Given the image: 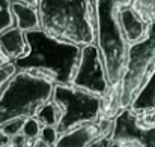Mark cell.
<instances>
[{
  "instance_id": "12",
  "label": "cell",
  "mask_w": 155,
  "mask_h": 147,
  "mask_svg": "<svg viewBox=\"0 0 155 147\" xmlns=\"http://www.w3.org/2000/svg\"><path fill=\"white\" fill-rule=\"evenodd\" d=\"M12 14H14L15 26L20 27L23 32H30L41 27L39 12L36 6L23 2H12Z\"/></svg>"
},
{
  "instance_id": "19",
  "label": "cell",
  "mask_w": 155,
  "mask_h": 147,
  "mask_svg": "<svg viewBox=\"0 0 155 147\" xmlns=\"http://www.w3.org/2000/svg\"><path fill=\"white\" fill-rule=\"evenodd\" d=\"M39 138L42 141H45L47 144H50L51 147H54L56 143H57V138H59L57 128L56 126H42V131H41Z\"/></svg>"
},
{
  "instance_id": "22",
  "label": "cell",
  "mask_w": 155,
  "mask_h": 147,
  "mask_svg": "<svg viewBox=\"0 0 155 147\" xmlns=\"http://www.w3.org/2000/svg\"><path fill=\"white\" fill-rule=\"evenodd\" d=\"M27 144H29V143L26 141V138L20 134V135H17V137L12 138V141H11L9 147H26Z\"/></svg>"
},
{
  "instance_id": "1",
  "label": "cell",
  "mask_w": 155,
  "mask_h": 147,
  "mask_svg": "<svg viewBox=\"0 0 155 147\" xmlns=\"http://www.w3.org/2000/svg\"><path fill=\"white\" fill-rule=\"evenodd\" d=\"M29 50L27 53L11 62L15 71H27L47 77L54 84H72L81 45L59 39L44 29L26 32Z\"/></svg>"
},
{
  "instance_id": "8",
  "label": "cell",
  "mask_w": 155,
  "mask_h": 147,
  "mask_svg": "<svg viewBox=\"0 0 155 147\" xmlns=\"http://www.w3.org/2000/svg\"><path fill=\"white\" fill-rule=\"evenodd\" d=\"M72 86L86 92L107 96L111 90L101 51L97 44H89L81 48L80 62L72 78Z\"/></svg>"
},
{
  "instance_id": "9",
  "label": "cell",
  "mask_w": 155,
  "mask_h": 147,
  "mask_svg": "<svg viewBox=\"0 0 155 147\" xmlns=\"http://www.w3.org/2000/svg\"><path fill=\"white\" fill-rule=\"evenodd\" d=\"M113 129V117L103 116L98 120L83 123L75 126L59 135L54 147H89L92 141H95L101 135H111Z\"/></svg>"
},
{
  "instance_id": "17",
  "label": "cell",
  "mask_w": 155,
  "mask_h": 147,
  "mask_svg": "<svg viewBox=\"0 0 155 147\" xmlns=\"http://www.w3.org/2000/svg\"><path fill=\"white\" fill-rule=\"evenodd\" d=\"M133 6L145 20H155V0H134Z\"/></svg>"
},
{
  "instance_id": "25",
  "label": "cell",
  "mask_w": 155,
  "mask_h": 147,
  "mask_svg": "<svg viewBox=\"0 0 155 147\" xmlns=\"http://www.w3.org/2000/svg\"><path fill=\"white\" fill-rule=\"evenodd\" d=\"M111 147H142V146L134 144V143H114V141H113Z\"/></svg>"
},
{
  "instance_id": "3",
  "label": "cell",
  "mask_w": 155,
  "mask_h": 147,
  "mask_svg": "<svg viewBox=\"0 0 155 147\" xmlns=\"http://www.w3.org/2000/svg\"><path fill=\"white\" fill-rule=\"evenodd\" d=\"M134 0H97V45L101 51L107 77L111 89L117 90L124 77L128 44L122 35L119 17L122 8L133 5Z\"/></svg>"
},
{
  "instance_id": "5",
  "label": "cell",
  "mask_w": 155,
  "mask_h": 147,
  "mask_svg": "<svg viewBox=\"0 0 155 147\" xmlns=\"http://www.w3.org/2000/svg\"><path fill=\"white\" fill-rule=\"evenodd\" d=\"M155 69V20L149 23L148 33L140 41L131 44L127 53V63L119 84V105L130 107L145 87Z\"/></svg>"
},
{
  "instance_id": "6",
  "label": "cell",
  "mask_w": 155,
  "mask_h": 147,
  "mask_svg": "<svg viewBox=\"0 0 155 147\" xmlns=\"http://www.w3.org/2000/svg\"><path fill=\"white\" fill-rule=\"evenodd\" d=\"M51 99L62 110V119L57 125L59 135L83 123L98 120L107 111V96L86 92L72 84H54Z\"/></svg>"
},
{
  "instance_id": "14",
  "label": "cell",
  "mask_w": 155,
  "mask_h": 147,
  "mask_svg": "<svg viewBox=\"0 0 155 147\" xmlns=\"http://www.w3.org/2000/svg\"><path fill=\"white\" fill-rule=\"evenodd\" d=\"M35 117L41 122L42 126H56L57 128V125L62 119V110L53 99H50L36 111Z\"/></svg>"
},
{
  "instance_id": "11",
  "label": "cell",
  "mask_w": 155,
  "mask_h": 147,
  "mask_svg": "<svg viewBox=\"0 0 155 147\" xmlns=\"http://www.w3.org/2000/svg\"><path fill=\"white\" fill-rule=\"evenodd\" d=\"M0 50L11 62L23 57L29 50L26 32H23L17 26H12L6 29L5 32H2L0 33Z\"/></svg>"
},
{
  "instance_id": "15",
  "label": "cell",
  "mask_w": 155,
  "mask_h": 147,
  "mask_svg": "<svg viewBox=\"0 0 155 147\" xmlns=\"http://www.w3.org/2000/svg\"><path fill=\"white\" fill-rule=\"evenodd\" d=\"M41 131H42V125H41V122H39L35 116L24 119L23 129H21V135L26 138L27 143L36 141V140L39 138V135H41Z\"/></svg>"
},
{
  "instance_id": "2",
  "label": "cell",
  "mask_w": 155,
  "mask_h": 147,
  "mask_svg": "<svg viewBox=\"0 0 155 147\" xmlns=\"http://www.w3.org/2000/svg\"><path fill=\"white\" fill-rule=\"evenodd\" d=\"M97 0H38L41 29L50 35L78 44H97Z\"/></svg>"
},
{
  "instance_id": "4",
  "label": "cell",
  "mask_w": 155,
  "mask_h": 147,
  "mask_svg": "<svg viewBox=\"0 0 155 147\" xmlns=\"http://www.w3.org/2000/svg\"><path fill=\"white\" fill-rule=\"evenodd\" d=\"M54 83L47 77L15 71L0 93V126L12 119H27L53 96Z\"/></svg>"
},
{
  "instance_id": "23",
  "label": "cell",
  "mask_w": 155,
  "mask_h": 147,
  "mask_svg": "<svg viewBox=\"0 0 155 147\" xmlns=\"http://www.w3.org/2000/svg\"><path fill=\"white\" fill-rule=\"evenodd\" d=\"M11 141H12V138H9V137L0 129V147H9Z\"/></svg>"
},
{
  "instance_id": "24",
  "label": "cell",
  "mask_w": 155,
  "mask_h": 147,
  "mask_svg": "<svg viewBox=\"0 0 155 147\" xmlns=\"http://www.w3.org/2000/svg\"><path fill=\"white\" fill-rule=\"evenodd\" d=\"M26 147H51L50 144H47L45 141H42L41 138H38L36 141H33V143H29Z\"/></svg>"
},
{
  "instance_id": "20",
  "label": "cell",
  "mask_w": 155,
  "mask_h": 147,
  "mask_svg": "<svg viewBox=\"0 0 155 147\" xmlns=\"http://www.w3.org/2000/svg\"><path fill=\"white\" fill-rule=\"evenodd\" d=\"M14 72H15V68H14L12 63H8V65H5V66L0 68V93L5 89V86L8 84L9 78L14 75Z\"/></svg>"
},
{
  "instance_id": "7",
  "label": "cell",
  "mask_w": 155,
  "mask_h": 147,
  "mask_svg": "<svg viewBox=\"0 0 155 147\" xmlns=\"http://www.w3.org/2000/svg\"><path fill=\"white\" fill-rule=\"evenodd\" d=\"M111 140L114 143H134L155 147V111H136L120 108L113 117Z\"/></svg>"
},
{
  "instance_id": "16",
  "label": "cell",
  "mask_w": 155,
  "mask_h": 147,
  "mask_svg": "<svg viewBox=\"0 0 155 147\" xmlns=\"http://www.w3.org/2000/svg\"><path fill=\"white\" fill-rule=\"evenodd\" d=\"M15 26L12 14V0H0V33Z\"/></svg>"
},
{
  "instance_id": "10",
  "label": "cell",
  "mask_w": 155,
  "mask_h": 147,
  "mask_svg": "<svg viewBox=\"0 0 155 147\" xmlns=\"http://www.w3.org/2000/svg\"><path fill=\"white\" fill-rule=\"evenodd\" d=\"M149 23L151 21L145 20L133 5H128V6L122 8V11H120L119 24H120L122 35L128 45L145 38V35L148 33V29H149Z\"/></svg>"
},
{
  "instance_id": "26",
  "label": "cell",
  "mask_w": 155,
  "mask_h": 147,
  "mask_svg": "<svg viewBox=\"0 0 155 147\" xmlns=\"http://www.w3.org/2000/svg\"><path fill=\"white\" fill-rule=\"evenodd\" d=\"M8 63H11V60L2 53V50H0V68L2 66H5V65H8Z\"/></svg>"
},
{
  "instance_id": "21",
  "label": "cell",
  "mask_w": 155,
  "mask_h": 147,
  "mask_svg": "<svg viewBox=\"0 0 155 147\" xmlns=\"http://www.w3.org/2000/svg\"><path fill=\"white\" fill-rule=\"evenodd\" d=\"M113 144V140H111V135L107 134V135H101L98 137L95 141H92L89 147H111Z\"/></svg>"
},
{
  "instance_id": "18",
  "label": "cell",
  "mask_w": 155,
  "mask_h": 147,
  "mask_svg": "<svg viewBox=\"0 0 155 147\" xmlns=\"http://www.w3.org/2000/svg\"><path fill=\"white\" fill-rule=\"evenodd\" d=\"M23 123H24V119H12V120L6 122L5 125H2L0 129H2L9 138H14V137H17V135L21 134Z\"/></svg>"
},
{
  "instance_id": "13",
  "label": "cell",
  "mask_w": 155,
  "mask_h": 147,
  "mask_svg": "<svg viewBox=\"0 0 155 147\" xmlns=\"http://www.w3.org/2000/svg\"><path fill=\"white\" fill-rule=\"evenodd\" d=\"M130 107L136 111H155V69Z\"/></svg>"
},
{
  "instance_id": "27",
  "label": "cell",
  "mask_w": 155,
  "mask_h": 147,
  "mask_svg": "<svg viewBox=\"0 0 155 147\" xmlns=\"http://www.w3.org/2000/svg\"><path fill=\"white\" fill-rule=\"evenodd\" d=\"M12 2H23V3H27L32 6H38V0H12Z\"/></svg>"
}]
</instances>
